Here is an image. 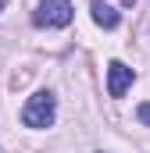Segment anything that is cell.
I'll return each mask as SVG.
<instances>
[{
    "instance_id": "4",
    "label": "cell",
    "mask_w": 150,
    "mask_h": 153,
    "mask_svg": "<svg viewBox=\"0 0 150 153\" xmlns=\"http://www.w3.org/2000/svg\"><path fill=\"white\" fill-rule=\"evenodd\" d=\"M89 11H93V22H97L100 29H118V22H122V18H118V11H114L111 4H104V0H93V4H89Z\"/></svg>"
},
{
    "instance_id": "3",
    "label": "cell",
    "mask_w": 150,
    "mask_h": 153,
    "mask_svg": "<svg viewBox=\"0 0 150 153\" xmlns=\"http://www.w3.org/2000/svg\"><path fill=\"white\" fill-rule=\"evenodd\" d=\"M132 82H136V71L129 64H122V61H111L107 64V93L111 96H125V89Z\"/></svg>"
},
{
    "instance_id": "5",
    "label": "cell",
    "mask_w": 150,
    "mask_h": 153,
    "mask_svg": "<svg viewBox=\"0 0 150 153\" xmlns=\"http://www.w3.org/2000/svg\"><path fill=\"white\" fill-rule=\"evenodd\" d=\"M136 117H140V125H147V128H150V103H140Z\"/></svg>"
},
{
    "instance_id": "2",
    "label": "cell",
    "mask_w": 150,
    "mask_h": 153,
    "mask_svg": "<svg viewBox=\"0 0 150 153\" xmlns=\"http://www.w3.org/2000/svg\"><path fill=\"white\" fill-rule=\"evenodd\" d=\"M72 0H39L32 11V25L36 29H64L72 25Z\"/></svg>"
},
{
    "instance_id": "1",
    "label": "cell",
    "mask_w": 150,
    "mask_h": 153,
    "mask_svg": "<svg viewBox=\"0 0 150 153\" xmlns=\"http://www.w3.org/2000/svg\"><path fill=\"white\" fill-rule=\"evenodd\" d=\"M54 117H57V96L50 89L32 93L29 103L22 107V125H29V128H46V125H54Z\"/></svg>"
},
{
    "instance_id": "6",
    "label": "cell",
    "mask_w": 150,
    "mask_h": 153,
    "mask_svg": "<svg viewBox=\"0 0 150 153\" xmlns=\"http://www.w3.org/2000/svg\"><path fill=\"white\" fill-rule=\"evenodd\" d=\"M4 7H7V0H0V11H4Z\"/></svg>"
}]
</instances>
